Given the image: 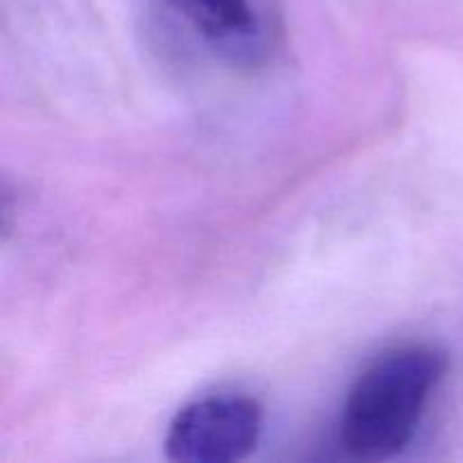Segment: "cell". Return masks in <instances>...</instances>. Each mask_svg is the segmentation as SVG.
Instances as JSON below:
<instances>
[{
  "label": "cell",
  "instance_id": "cell-2",
  "mask_svg": "<svg viewBox=\"0 0 463 463\" xmlns=\"http://www.w3.org/2000/svg\"><path fill=\"white\" fill-rule=\"evenodd\" d=\"M262 405L242 393L193 401L176 411L167 428L165 455L176 463H235L258 448Z\"/></svg>",
  "mask_w": 463,
  "mask_h": 463
},
{
  "label": "cell",
  "instance_id": "cell-1",
  "mask_svg": "<svg viewBox=\"0 0 463 463\" xmlns=\"http://www.w3.org/2000/svg\"><path fill=\"white\" fill-rule=\"evenodd\" d=\"M446 373V351L428 342L398 344L375 355L344 401L339 443L346 455L357 461L401 455Z\"/></svg>",
  "mask_w": 463,
  "mask_h": 463
},
{
  "label": "cell",
  "instance_id": "cell-3",
  "mask_svg": "<svg viewBox=\"0 0 463 463\" xmlns=\"http://www.w3.org/2000/svg\"><path fill=\"white\" fill-rule=\"evenodd\" d=\"M197 34L226 54L253 48L260 25L249 0H163Z\"/></svg>",
  "mask_w": 463,
  "mask_h": 463
}]
</instances>
